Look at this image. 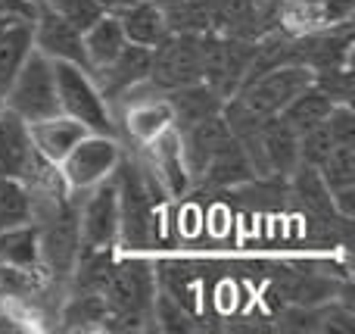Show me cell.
<instances>
[{
    "instance_id": "cell-30",
    "label": "cell",
    "mask_w": 355,
    "mask_h": 334,
    "mask_svg": "<svg viewBox=\"0 0 355 334\" xmlns=\"http://www.w3.org/2000/svg\"><path fill=\"white\" fill-rule=\"evenodd\" d=\"M293 3H312V0H293Z\"/></svg>"
},
{
    "instance_id": "cell-22",
    "label": "cell",
    "mask_w": 355,
    "mask_h": 334,
    "mask_svg": "<svg viewBox=\"0 0 355 334\" xmlns=\"http://www.w3.org/2000/svg\"><path fill=\"white\" fill-rule=\"evenodd\" d=\"M318 178L327 187V194L355 187V144H334V150L318 166Z\"/></svg>"
},
{
    "instance_id": "cell-25",
    "label": "cell",
    "mask_w": 355,
    "mask_h": 334,
    "mask_svg": "<svg viewBox=\"0 0 355 334\" xmlns=\"http://www.w3.org/2000/svg\"><path fill=\"white\" fill-rule=\"evenodd\" d=\"M331 150H334V137H331V131H327L324 122L309 128L306 135H300V162H306V166L318 169Z\"/></svg>"
},
{
    "instance_id": "cell-28",
    "label": "cell",
    "mask_w": 355,
    "mask_h": 334,
    "mask_svg": "<svg viewBox=\"0 0 355 334\" xmlns=\"http://www.w3.org/2000/svg\"><path fill=\"white\" fill-rule=\"evenodd\" d=\"M318 10L324 25H343V22H352L355 0H318Z\"/></svg>"
},
{
    "instance_id": "cell-21",
    "label": "cell",
    "mask_w": 355,
    "mask_h": 334,
    "mask_svg": "<svg viewBox=\"0 0 355 334\" xmlns=\"http://www.w3.org/2000/svg\"><path fill=\"white\" fill-rule=\"evenodd\" d=\"M37 262H41V244L35 222L0 231V266H37Z\"/></svg>"
},
{
    "instance_id": "cell-2",
    "label": "cell",
    "mask_w": 355,
    "mask_h": 334,
    "mask_svg": "<svg viewBox=\"0 0 355 334\" xmlns=\"http://www.w3.org/2000/svg\"><path fill=\"white\" fill-rule=\"evenodd\" d=\"M3 106L22 116L25 122H37L60 112V97H56V78H53V60L31 47L25 62L19 66L16 78L10 81L3 94Z\"/></svg>"
},
{
    "instance_id": "cell-14",
    "label": "cell",
    "mask_w": 355,
    "mask_h": 334,
    "mask_svg": "<svg viewBox=\"0 0 355 334\" xmlns=\"http://www.w3.org/2000/svg\"><path fill=\"white\" fill-rule=\"evenodd\" d=\"M128 100L125 106V131L135 144H150L153 137H159L168 125H175V112H172V103L168 97H144V100Z\"/></svg>"
},
{
    "instance_id": "cell-5",
    "label": "cell",
    "mask_w": 355,
    "mask_h": 334,
    "mask_svg": "<svg viewBox=\"0 0 355 334\" xmlns=\"http://www.w3.org/2000/svg\"><path fill=\"white\" fill-rule=\"evenodd\" d=\"M87 197L75 203L78 212V237L87 250H112L119 244V187L116 178H103L87 187Z\"/></svg>"
},
{
    "instance_id": "cell-3",
    "label": "cell",
    "mask_w": 355,
    "mask_h": 334,
    "mask_svg": "<svg viewBox=\"0 0 355 334\" xmlns=\"http://www.w3.org/2000/svg\"><path fill=\"white\" fill-rule=\"evenodd\" d=\"M306 85H312V69L302 66V62H284V66H275L268 72L256 75V78L243 81L231 97L240 106H246L252 116L265 119L277 116Z\"/></svg>"
},
{
    "instance_id": "cell-4",
    "label": "cell",
    "mask_w": 355,
    "mask_h": 334,
    "mask_svg": "<svg viewBox=\"0 0 355 334\" xmlns=\"http://www.w3.org/2000/svg\"><path fill=\"white\" fill-rule=\"evenodd\" d=\"M119 160H122V144L116 137L87 131L56 166H60L62 185H66L69 194H85L87 187L110 178L116 172Z\"/></svg>"
},
{
    "instance_id": "cell-12",
    "label": "cell",
    "mask_w": 355,
    "mask_h": 334,
    "mask_svg": "<svg viewBox=\"0 0 355 334\" xmlns=\"http://www.w3.org/2000/svg\"><path fill=\"white\" fill-rule=\"evenodd\" d=\"M28 135L35 150L50 162H60L81 137L87 135V128L81 122H75L66 112H56V116L37 119V122H28Z\"/></svg>"
},
{
    "instance_id": "cell-20",
    "label": "cell",
    "mask_w": 355,
    "mask_h": 334,
    "mask_svg": "<svg viewBox=\"0 0 355 334\" xmlns=\"http://www.w3.org/2000/svg\"><path fill=\"white\" fill-rule=\"evenodd\" d=\"M35 222V194L22 178L0 175V231Z\"/></svg>"
},
{
    "instance_id": "cell-24",
    "label": "cell",
    "mask_w": 355,
    "mask_h": 334,
    "mask_svg": "<svg viewBox=\"0 0 355 334\" xmlns=\"http://www.w3.org/2000/svg\"><path fill=\"white\" fill-rule=\"evenodd\" d=\"M312 85H318L334 103H352V66H334L312 72Z\"/></svg>"
},
{
    "instance_id": "cell-17",
    "label": "cell",
    "mask_w": 355,
    "mask_h": 334,
    "mask_svg": "<svg viewBox=\"0 0 355 334\" xmlns=\"http://www.w3.org/2000/svg\"><path fill=\"white\" fill-rule=\"evenodd\" d=\"M81 44H85V56H87V66H91V75L97 69H103L119 50L125 47V35H122V25H119L116 16L103 12L91 28L81 31Z\"/></svg>"
},
{
    "instance_id": "cell-16",
    "label": "cell",
    "mask_w": 355,
    "mask_h": 334,
    "mask_svg": "<svg viewBox=\"0 0 355 334\" xmlns=\"http://www.w3.org/2000/svg\"><path fill=\"white\" fill-rule=\"evenodd\" d=\"M200 178L212 181V185H221V187H234V185H243V181H252L256 172H252V166H250L246 150L240 147V141L231 135L225 144L215 147V153L209 156Z\"/></svg>"
},
{
    "instance_id": "cell-6",
    "label": "cell",
    "mask_w": 355,
    "mask_h": 334,
    "mask_svg": "<svg viewBox=\"0 0 355 334\" xmlns=\"http://www.w3.org/2000/svg\"><path fill=\"white\" fill-rule=\"evenodd\" d=\"M202 81L200 75V35L193 31H168V37L153 47V66H150L147 85H156L162 91Z\"/></svg>"
},
{
    "instance_id": "cell-15",
    "label": "cell",
    "mask_w": 355,
    "mask_h": 334,
    "mask_svg": "<svg viewBox=\"0 0 355 334\" xmlns=\"http://www.w3.org/2000/svg\"><path fill=\"white\" fill-rule=\"evenodd\" d=\"M166 97H168V103H172L178 131H184V128H190V125L202 122V119L215 116V112H221V106H225V97H221L215 87H209L206 81H193V85L175 87V91H168Z\"/></svg>"
},
{
    "instance_id": "cell-27",
    "label": "cell",
    "mask_w": 355,
    "mask_h": 334,
    "mask_svg": "<svg viewBox=\"0 0 355 334\" xmlns=\"http://www.w3.org/2000/svg\"><path fill=\"white\" fill-rule=\"evenodd\" d=\"M37 0H0V22H35Z\"/></svg>"
},
{
    "instance_id": "cell-11",
    "label": "cell",
    "mask_w": 355,
    "mask_h": 334,
    "mask_svg": "<svg viewBox=\"0 0 355 334\" xmlns=\"http://www.w3.org/2000/svg\"><path fill=\"white\" fill-rule=\"evenodd\" d=\"M35 156H37V150L31 144L28 122L3 106L0 110V175L25 178Z\"/></svg>"
},
{
    "instance_id": "cell-8",
    "label": "cell",
    "mask_w": 355,
    "mask_h": 334,
    "mask_svg": "<svg viewBox=\"0 0 355 334\" xmlns=\"http://www.w3.org/2000/svg\"><path fill=\"white\" fill-rule=\"evenodd\" d=\"M31 41L35 50H41L47 60H62V62H75V66L87 69V56H85V44H81V31L72 28L66 19H60L50 6H44L37 0V16L31 25Z\"/></svg>"
},
{
    "instance_id": "cell-18",
    "label": "cell",
    "mask_w": 355,
    "mask_h": 334,
    "mask_svg": "<svg viewBox=\"0 0 355 334\" xmlns=\"http://www.w3.org/2000/svg\"><path fill=\"white\" fill-rule=\"evenodd\" d=\"M331 110H334V100L327 97L318 85H306L277 116H281L296 135H306L309 128L324 122V119L331 116Z\"/></svg>"
},
{
    "instance_id": "cell-13",
    "label": "cell",
    "mask_w": 355,
    "mask_h": 334,
    "mask_svg": "<svg viewBox=\"0 0 355 334\" xmlns=\"http://www.w3.org/2000/svg\"><path fill=\"white\" fill-rule=\"evenodd\" d=\"M119 25H122V35L128 44H137V47H150L162 44L168 37V16L156 0H141V3L128 6V10L116 12Z\"/></svg>"
},
{
    "instance_id": "cell-10",
    "label": "cell",
    "mask_w": 355,
    "mask_h": 334,
    "mask_svg": "<svg viewBox=\"0 0 355 334\" xmlns=\"http://www.w3.org/2000/svg\"><path fill=\"white\" fill-rule=\"evenodd\" d=\"M259 147L265 156L268 175L290 178L300 166V135L281 116H265L259 122Z\"/></svg>"
},
{
    "instance_id": "cell-7",
    "label": "cell",
    "mask_w": 355,
    "mask_h": 334,
    "mask_svg": "<svg viewBox=\"0 0 355 334\" xmlns=\"http://www.w3.org/2000/svg\"><path fill=\"white\" fill-rule=\"evenodd\" d=\"M150 66H153V50L137 47V44H125L103 69L94 72V81H97L106 103H112V100H122L125 94H131L135 87L147 85Z\"/></svg>"
},
{
    "instance_id": "cell-19",
    "label": "cell",
    "mask_w": 355,
    "mask_h": 334,
    "mask_svg": "<svg viewBox=\"0 0 355 334\" xmlns=\"http://www.w3.org/2000/svg\"><path fill=\"white\" fill-rule=\"evenodd\" d=\"M31 25L35 22H0V97L6 94L10 81L16 78L19 66L31 53Z\"/></svg>"
},
{
    "instance_id": "cell-1",
    "label": "cell",
    "mask_w": 355,
    "mask_h": 334,
    "mask_svg": "<svg viewBox=\"0 0 355 334\" xmlns=\"http://www.w3.org/2000/svg\"><path fill=\"white\" fill-rule=\"evenodd\" d=\"M53 78H56V97H60V112L72 116L94 135H112L116 137V119H112L110 103L103 100L97 81L87 69L75 62L53 60Z\"/></svg>"
},
{
    "instance_id": "cell-31",
    "label": "cell",
    "mask_w": 355,
    "mask_h": 334,
    "mask_svg": "<svg viewBox=\"0 0 355 334\" xmlns=\"http://www.w3.org/2000/svg\"><path fill=\"white\" fill-rule=\"evenodd\" d=\"M0 110H3V97H0Z\"/></svg>"
},
{
    "instance_id": "cell-23",
    "label": "cell",
    "mask_w": 355,
    "mask_h": 334,
    "mask_svg": "<svg viewBox=\"0 0 355 334\" xmlns=\"http://www.w3.org/2000/svg\"><path fill=\"white\" fill-rule=\"evenodd\" d=\"M41 3L50 6L56 16L66 19V22L78 31L91 28V25L103 16V6H100L97 0H41Z\"/></svg>"
},
{
    "instance_id": "cell-26",
    "label": "cell",
    "mask_w": 355,
    "mask_h": 334,
    "mask_svg": "<svg viewBox=\"0 0 355 334\" xmlns=\"http://www.w3.org/2000/svg\"><path fill=\"white\" fill-rule=\"evenodd\" d=\"M334 144H355V112L352 103H334L331 116L324 119Z\"/></svg>"
},
{
    "instance_id": "cell-9",
    "label": "cell",
    "mask_w": 355,
    "mask_h": 334,
    "mask_svg": "<svg viewBox=\"0 0 355 334\" xmlns=\"http://www.w3.org/2000/svg\"><path fill=\"white\" fill-rule=\"evenodd\" d=\"M147 150V166L156 175V181L162 185V191L168 197H181L190 185V172L184 162V150H181V135L175 125H168L159 137H153L150 144H144Z\"/></svg>"
},
{
    "instance_id": "cell-29",
    "label": "cell",
    "mask_w": 355,
    "mask_h": 334,
    "mask_svg": "<svg viewBox=\"0 0 355 334\" xmlns=\"http://www.w3.org/2000/svg\"><path fill=\"white\" fill-rule=\"evenodd\" d=\"M97 3L103 6V12H110V16H116V12H122V10H128V6L141 3V0H97Z\"/></svg>"
}]
</instances>
